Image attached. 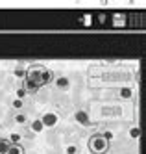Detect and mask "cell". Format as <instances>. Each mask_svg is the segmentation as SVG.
Returning <instances> with one entry per match:
<instances>
[{
	"label": "cell",
	"mask_w": 146,
	"mask_h": 154,
	"mask_svg": "<svg viewBox=\"0 0 146 154\" xmlns=\"http://www.w3.org/2000/svg\"><path fill=\"white\" fill-rule=\"evenodd\" d=\"M55 84H58V87H67V85H69V80H67V78H58Z\"/></svg>",
	"instance_id": "obj_11"
},
{
	"label": "cell",
	"mask_w": 146,
	"mask_h": 154,
	"mask_svg": "<svg viewBox=\"0 0 146 154\" xmlns=\"http://www.w3.org/2000/svg\"><path fill=\"white\" fill-rule=\"evenodd\" d=\"M13 106H15L17 109H19V108H22V100H19V98H17V100L13 102Z\"/></svg>",
	"instance_id": "obj_15"
},
{
	"label": "cell",
	"mask_w": 146,
	"mask_h": 154,
	"mask_svg": "<svg viewBox=\"0 0 146 154\" xmlns=\"http://www.w3.org/2000/svg\"><path fill=\"white\" fill-rule=\"evenodd\" d=\"M44 71H46V67H43V65H31L26 71V76H24L26 93H35L39 87H43V72Z\"/></svg>",
	"instance_id": "obj_1"
},
{
	"label": "cell",
	"mask_w": 146,
	"mask_h": 154,
	"mask_svg": "<svg viewBox=\"0 0 146 154\" xmlns=\"http://www.w3.org/2000/svg\"><path fill=\"white\" fill-rule=\"evenodd\" d=\"M122 98H131V95H133V91L130 89V87H122L120 89V93H118Z\"/></svg>",
	"instance_id": "obj_8"
},
{
	"label": "cell",
	"mask_w": 146,
	"mask_h": 154,
	"mask_svg": "<svg viewBox=\"0 0 146 154\" xmlns=\"http://www.w3.org/2000/svg\"><path fill=\"white\" fill-rule=\"evenodd\" d=\"M41 126H43V123H35V125H33V128H35V130H41Z\"/></svg>",
	"instance_id": "obj_17"
},
{
	"label": "cell",
	"mask_w": 146,
	"mask_h": 154,
	"mask_svg": "<svg viewBox=\"0 0 146 154\" xmlns=\"http://www.w3.org/2000/svg\"><path fill=\"white\" fill-rule=\"evenodd\" d=\"M15 123L24 125V123H26V115H24V113H17V115H15Z\"/></svg>",
	"instance_id": "obj_10"
},
{
	"label": "cell",
	"mask_w": 146,
	"mask_h": 154,
	"mask_svg": "<svg viewBox=\"0 0 146 154\" xmlns=\"http://www.w3.org/2000/svg\"><path fill=\"white\" fill-rule=\"evenodd\" d=\"M19 141H20V136H19V134H11L9 143H13V145H15V143H19Z\"/></svg>",
	"instance_id": "obj_13"
},
{
	"label": "cell",
	"mask_w": 146,
	"mask_h": 154,
	"mask_svg": "<svg viewBox=\"0 0 146 154\" xmlns=\"http://www.w3.org/2000/svg\"><path fill=\"white\" fill-rule=\"evenodd\" d=\"M91 154H107L109 149H111V141L104 137V134H94L89 137V143H87Z\"/></svg>",
	"instance_id": "obj_2"
},
{
	"label": "cell",
	"mask_w": 146,
	"mask_h": 154,
	"mask_svg": "<svg viewBox=\"0 0 146 154\" xmlns=\"http://www.w3.org/2000/svg\"><path fill=\"white\" fill-rule=\"evenodd\" d=\"M9 145H11L9 139H2V137H0V154H6L7 149H9Z\"/></svg>",
	"instance_id": "obj_7"
},
{
	"label": "cell",
	"mask_w": 146,
	"mask_h": 154,
	"mask_svg": "<svg viewBox=\"0 0 146 154\" xmlns=\"http://www.w3.org/2000/svg\"><path fill=\"white\" fill-rule=\"evenodd\" d=\"M52 80H54V72H52L50 69H46V71L43 72V85H46V84H50Z\"/></svg>",
	"instance_id": "obj_6"
},
{
	"label": "cell",
	"mask_w": 146,
	"mask_h": 154,
	"mask_svg": "<svg viewBox=\"0 0 146 154\" xmlns=\"http://www.w3.org/2000/svg\"><path fill=\"white\" fill-rule=\"evenodd\" d=\"M76 119L80 121V123H82L83 126H89V125H91V121H89V115L83 112V109H80V112H76Z\"/></svg>",
	"instance_id": "obj_4"
},
{
	"label": "cell",
	"mask_w": 146,
	"mask_h": 154,
	"mask_svg": "<svg viewBox=\"0 0 146 154\" xmlns=\"http://www.w3.org/2000/svg\"><path fill=\"white\" fill-rule=\"evenodd\" d=\"M130 136H131L133 139H137V137L141 136V128H139V126H133V128L130 130Z\"/></svg>",
	"instance_id": "obj_9"
},
{
	"label": "cell",
	"mask_w": 146,
	"mask_h": 154,
	"mask_svg": "<svg viewBox=\"0 0 146 154\" xmlns=\"http://www.w3.org/2000/svg\"><path fill=\"white\" fill-rule=\"evenodd\" d=\"M55 123H58V115H55V113H44V115H43V125L54 126Z\"/></svg>",
	"instance_id": "obj_3"
},
{
	"label": "cell",
	"mask_w": 146,
	"mask_h": 154,
	"mask_svg": "<svg viewBox=\"0 0 146 154\" xmlns=\"http://www.w3.org/2000/svg\"><path fill=\"white\" fill-rule=\"evenodd\" d=\"M15 74L19 76V78H24V76H26V71L22 69V67H17V69H15Z\"/></svg>",
	"instance_id": "obj_12"
},
{
	"label": "cell",
	"mask_w": 146,
	"mask_h": 154,
	"mask_svg": "<svg viewBox=\"0 0 146 154\" xmlns=\"http://www.w3.org/2000/svg\"><path fill=\"white\" fill-rule=\"evenodd\" d=\"M6 154H24V147H22V145H19V143H15V145L11 143Z\"/></svg>",
	"instance_id": "obj_5"
},
{
	"label": "cell",
	"mask_w": 146,
	"mask_h": 154,
	"mask_svg": "<svg viewBox=\"0 0 146 154\" xmlns=\"http://www.w3.org/2000/svg\"><path fill=\"white\" fill-rule=\"evenodd\" d=\"M67 152H69V154H74V152H76V147H74V145H70L69 149H67Z\"/></svg>",
	"instance_id": "obj_16"
},
{
	"label": "cell",
	"mask_w": 146,
	"mask_h": 154,
	"mask_svg": "<svg viewBox=\"0 0 146 154\" xmlns=\"http://www.w3.org/2000/svg\"><path fill=\"white\" fill-rule=\"evenodd\" d=\"M24 95H26V89H24V87H20V89L17 91V97H19V100H20V98L24 97Z\"/></svg>",
	"instance_id": "obj_14"
}]
</instances>
